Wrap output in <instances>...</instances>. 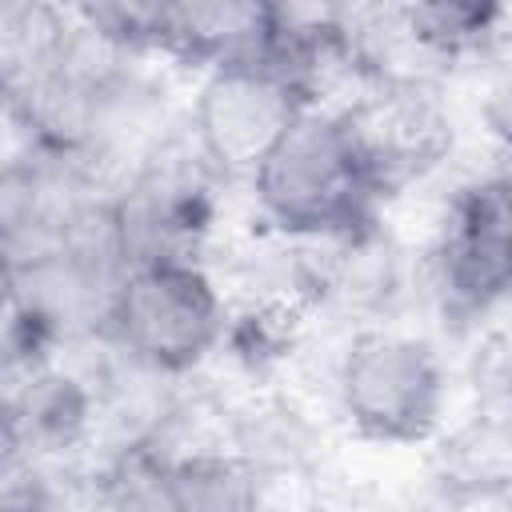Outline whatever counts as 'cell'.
Returning a JSON list of instances; mask_svg holds the SVG:
<instances>
[{
	"instance_id": "obj_8",
	"label": "cell",
	"mask_w": 512,
	"mask_h": 512,
	"mask_svg": "<svg viewBox=\"0 0 512 512\" xmlns=\"http://www.w3.org/2000/svg\"><path fill=\"white\" fill-rule=\"evenodd\" d=\"M92 512H176L168 460L152 448L120 452L96 480Z\"/></svg>"
},
{
	"instance_id": "obj_6",
	"label": "cell",
	"mask_w": 512,
	"mask_h": 512,
	"mask_svg": "<svg viewBox=\"0 0 512 512\" xmlns=\"http://www.w3.org/2000/svg\"><path fill=\"white\" fill-rule=\"evenodd\" d=\"M436 272L444 296L464 312H484L504 296L512 272V204L504 176L460 188L436 244Z\"/></svg>"
},
{
	"instance_id": "obj_7",
	"label": "cell",
	"mask_w": 512,
	"mask_h": 512,
	"mask_svg": "<svg viewBox=\"0 0 512 512\" xmlns=\"http://www.w3.org/2000/svg\"><path fill=\"white\" fill-rule=\"evenodd\" d=\"M176 512H260L252 468L224 452H192L168 460Z\"/></svg>"
},
{
	"instance_id": "obj_10",
	"label": "cell",
	"mask_w": 512,
	"mask_h": 512,
	"mask_svg": "<svg viewBox=\"0 0 512 512\" xmlns=\"http://www.w3.org/2000/svg\"><path fill=\"white\" fill-rule=\"evenodd\" d=\"M24 448H28V440H24L20 416H16L12 400H4V396H0V480L16 468V460H20V452H24Z\"/></svg>"
},
{
	"instance_id": "obj_3",
	"label": "cell",
	"mask_w": 512,
	"mask_h": 512,
	"mask_svg": "<svg viewBox=\"0 0 512 512\" xmlns=\"http://www.w3.org/2000/svg\"><path fill=\"white\" fill-rule=\"evenodd\" d=\"M108 328L140 364L184 372L216 348L224 300L200 264H144L124 272Z\"/></svg>"
},
{
	"instance_id": "obj_5",
	"label": "cell",
	"mask_w": 512,
	"mask_h": 512,
	"mask_svg": "<svg viewBox=\"0 0 512 512\" xmlns=\"http://www.w3.org/2000/svg\"><path fill=\"white\" fill-rule=\"evenodd\" d=\"M376 196L404 192L452 152V124L440 100L412 76L372 80L360 100L336 108Z\"/></svg>"
},
{
	"instance_id": "obj_11",
	"label": "cell",
	"mask_w": 512,
	"mask_h": 512,
	"mask_svg": "<svg viewBox=\"0 0 512 512\" xmlns=\"http://www.w3.org/2000/svg\"><path fill=\"white\" fill-rule=\"evenodd\" d=\"M0 512H48V508L32 496H0Z\"/></svg>"
},
{
	"instance_id": "obj_2",
	"label": "cell",
	"mask_w": 512,
	"mask_h": 512,
	"mask_svg": "<svg viewBox=\"0 0 512 512\" xmlns=\"http://www.w3.org/2000/svg\"><path fill=\"white\" fill-rule=\"evenodd\" d=\"M444 368L420 336L364 332L340 364V404L352 428L384 444L428 440L444 416Z\"/></svg>"
},
{
	"instance_id": "obj_9",
	"label": "cell",
	"mask_w": 512,
	"mask_h": 512,
	"mask_svg": "<svg viewBox=\"0 0 512 512\" xmlns=\"http://www.w3.org/2000/svg\"><path fill=\"white\" fill-rule=\"evenodd\" d=\"M504 20L500 4H412L404 8L408 36L420 52L460 56L484 48Z\"/></svg>"
},
{
	"instance_id": "obj_1",
	"label": "cell",
	"mask_w": 512,
	"mask_h": 512,
	"mask_svg": "<svg viewBox=\"0 0 512 512\" xmlns=\"http://www.w3.org/2000/svg\"><path fill=\"white\" fill-rule=\"evenodd\" d=\"M264 216L288 236L352 240L376 208V188L336 108L308 104L252 172Z\"/></svg>"
},
{
	"instance_id": "obj_4",
	"label": "cell",
	"mask_w": 512,
	"mask_h": 512,
	"mask_svg": "<svg viewBox=\"0 0 512 512\" xmlns=\"http://www.w3.org/2000/svg\"><path fill=\"white\" fill-rule=\"evenodd\" d=\"M308 96L264 60L216 64L192 108V144L216 176H248L284 140Z\"/></svg>"
}]
</instances>
